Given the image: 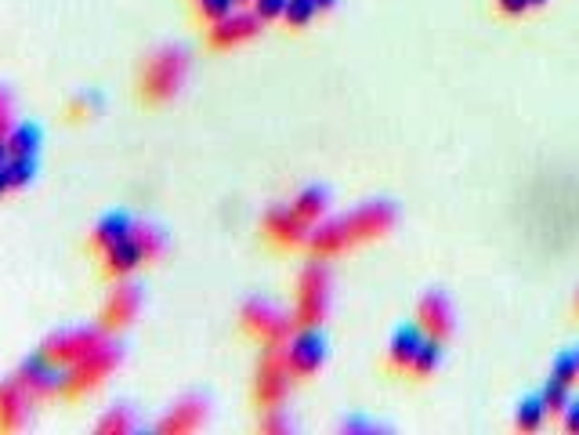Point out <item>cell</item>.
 I'll return each mask as SVG.
<instances>
[{"instance_id": "obj_23", "label": "cell", "mask_w": 579, "mask_h": 435, "mask_svg": "<svg viewBox=\"0 0 579 435\" xmlns=\"http://www.w3.org/2000/svg\"><path fill=\"white\" fill-rule=\"evenodd\" d=\"M543 421H547V407H543V396L521 399V407H518V418H514L518 432H540V429H543Z\"/></svg>"}, {"instance_id": "obj_6", "label": "cell", "mask_w": 579, "mask_h": 435, "mask_svg": "<svg viewBox=\"0 0 579 435\" xmlns=\"http://www.w3.org/2000/svg\"><path fill=\"white\" fill-rule=\"evenodd\" d=\"M283 359H287L293 377H311V374H319V366H322V359H326V341H322L319 326H300L297 334H290L287 348H283Z\"/></svg>"}, {"instance_id": "obj_11", "label": "cell", "mask_w": 579, "mask_h": 435, "mask_svg": "<svg viewBox=\"0 0 579 435\" xmlns=\"http://www.w3.org/2000/svg\"><path fill=\"white\" fill-rule=\"evenodd\" d=\"M138 305H142V294H138V287H116L112 294H109V302H105V309H101V320L98 326L105 330V334H120V330H127V326L134 324V316H138Z\"/></svg>"}, {"instance_id": "obj_2", "label": "cell", "mask_w": 579, "mask_h": 435, "mask_svg": "<svg viewBox=\"0 0 579 435\" xmlns=\"http://www.w3.org/2000/svg\"><path fill=\"white\" fill-rule=\"evenodd\" d=\"M116 363H120V352H116L112 345L95 348L91 355H84L80 363H73V366L62 370V396H66V399H84V396H91L95 388L105 385V377L116 370Z\"/></svg>"}, {"instance_id": "obj_5", "label": "cell", "mask_w": 579, "mask_h": 435, "mask_svg": "<svg viewBox=\"0 0 579 435\" xmlns=\"http://www.w3.org/2000/svg\"><path fill=\"white\" fill-rule=\"evenodd\" d=\"M101 345H105V330H66V334H55L51 341H44V345H40V355H44L51 366L66 370V366L80 363L84 355H91Z\"/></svg>"}, {"instance_id": "obj_41", "label": "cell", "mask_w": 579, "mask_h": 435, "mask_svg": "<svg viewBox=\"0 0 579 435\" xmlns=\"http://www.w3.org/2000/svg\"><path fill=\"white\" fill-rule=\"evenodd\" d=\"M236 4H247V7H250V4H254V0H236Z\"/></svg>"}, {"instance_id": "obj_34", "label": "cell", "mask_w": 579, "mask_h": 435, "mask_svg": "<svg viewBox=\"0 0 579 435\" xmlns=\"http://www.w3.org/2000/svg\"><path fill=\"white\" fill-rule=\"evenodd\" d=\"M496 4H500L503 15H521V11L529 7V0H496Z\"/></svg>"}, {"instance_id": "obj_14", "label": "cell", "mask_w": 579, "mask_h": 435, "mask_svg": "<svg viewBox=\"0 0 579 435\" xmlns=\"http://www.w3.org/2000/svg\"><path fill=\"white\" fill-rule=\"evenodd\" d=\"M142 265H145V258H142V247H138L134 232L101 254V272H105L109 280H127V276H131L134 269H142Z\"/></svg>"}, {"instance_id": "obj_40", "label": "cell", "mask_w": 579, "mask_h": 435, "mask_svg": "<svg viewBox=\"0 0 579 435\" xmlns=\"http://www.w3.org/2000/svg\"><path fill=\"white\" fill-rule=\"evenodd\" d=\"M536 4H547V0H529V7H536Z\"/></svg>"}, {"instance_id": "obj_35", "label": "cell", "mask_w": 579, "mask_h": 435, "mask_svg": "<svg viewBox=\"0 0 579 435\" xmlns=\"http://www.w3.org/2000/svg\"><path fill=\"white\" fill-rule=\"evenodd\" d=\"M11 131V109H7V102H4V95H0V138Z\"/></svg>"}, {"instance_id": "obj_13", "label": "cell", "mask_w": 579, "mask_h": 435, "mask_svg": "<svg viewBox=\"0 0 579 435\" xmlns=\"http://www.w3.org/2000/svg\"><path fill=\"white\" fill-rule=\"evenodd\" d=\"M416 326L424 330V337L431 341H446L453 334V309L442 294H424L416 305Z\"/></svg>"}, {"instance_id": "obj_21", "label": "cell", "mask_w": 579, "mask_h": 435, "mask_svg": "<svg viewBox=\"0 0 579 435\" xmlns=\"http://www.w3.org/2000/svg\"><path fill=\"white\" fill-rule=\"evenodd\" d=\"M290 207H293V215L311 228V225H319V221L326 218V211H330V196H326L322 189H304Z\"/></svg>"}, {"instance_id": "obj_31", "label": "cell", "mask_w": 579, "mask_h": 435, "mask_svg": "<svg viewBox=\"0 0 579 435\" xmlns=\"http://www.w3.org/2000/svg\"><path fill=\"white\" fill-rule=\"evenodd\" d=\"M551 377L573 388V385L579 381V359H576V352H569V355H558V363H554V374H551Z\"/></svg>"}, {"instance_id": "obj_17", "label": "cell", "mask_w": 579, "mask_h": 435, "mask_svg": "<svg viewBox=\"0 0 579 435\" xmlns=\"http://www.w3.org/2000/svg\"><path fill=\"white\" fill-rule=\"evenodd\" d=\"M352 247V236L344 228V221H319L311 232H308V250L315 258H330V254H341Z\"/></svg>"}, {"instance_id": "obj_27", "label": "cell", "mask_w": 579, "mask_h": 435, "mask_svg": "<svg viewBox=\"0 0 579 435\" xmlns=\"http://www.w3.org/2000/svg\"><path fill=\"white\" fill-rule=\"evenodd\" d=\"M98 109H101V99H98L95 91L91 95H77L69 106H66V120L69 123H84V120H91Z\"/></svg>"}, {"instance_id": "obj_28", "label": "cell", "mask_w": 579, "mask_h": 435, "mask_svg": "<svg viewBox=\"0 0 579 435\" xmlns=\"http://www.w3.org/2000/svg\"><path fill=\"white\" fill-rule=\"evenodd\" d=\"M7 178L11 189H26L37 178V160H7Z\"/></svg>"}, {"instance_id": "obj_25", "label": "cell", "mask_w": 579, "mask_h": 435, "mask_svg": "<svg viewBox=\"0 0 579 435\" xmlns=\"http://www.w3.org/2000/svg\"><path fill=\"white\" fill-rule=\"evenodd\" d=\"M138 425H134V414L127 410V407H116V410H109V414H101V421H98V432L101 435H127L134 432Z\"/></svg>"}, {"instance_id": "obj_16", "label": "cell", "mask_w": 579, "mask_h": 435, "mask_svg": "<svg viewBox=\"0 0 579 435\" xmlns=\"http://www.w3.org/2000/svg\"><path fill=\"white\" fill-rule=\"evenodd\" d=\"M203 421H206V403H203V399H185V403H178L174 410L163 414V421L156 425V432L160 435H189V432H199Z\"/></svg>"}, {"instance_id": "obj_12", "label": "cell", "mask_w": 579, "mask_h": 435, "mask_svg": "<svg viewBox=\"0 0 579 435\" xmlns=\"http://www.w3.org/2000/svg\"><path fill=\"white\" fill-rule=\"evenodd\" d=\"M265 239L283 250H293V247L308 243V225L293 215V207H272L265 215Z\"/></svg>"}, {"instance_id": "obj_22", "label": "cell", "mask_w": 579, "mask_h": 435, "mask_svg": "<svg viewBox=\"0 0 579 435\" xmlns=\"http://www.w3.org/2000/svg\"><path fill=\"white\" fill-rule=\"evenodd\" d=\"M438 363H442V341L424 337V345H420V352H416V359H413L409 374H413L416 381H424V377H431V374L438 370Z\"/></svg>"}, {"instance_id": "obj_1", "label": "cell", "mask_w": 579, "mask_h": 435, "mask_svg": "<svg viewBox=\"0 0 579 435\" xmlns=\"http://www.w3.org/2000/svg\"><path fill=\"white\" fill-rule=\"evenodd\" d=\"M185 73H189V58L182 48H163L156 51L145 66H142V77H138V95L145 106H163L171 102L182 84H185Z\"/></svg>"}, {"instance_id": "obj_32", "label": "cell", "mask_w": 579, "mask_h": 435, "mask_svg": "<svg viewBox=\"0 0 579 435\" xmlns=\"http://www.w3.org/2000/svg\"><path fill=\"white\" fill-rule=\"evenodd\" d=\"M287 11V0H254V15L261 22H272V18H283Z\"/></svg>"}, {"instance_id": "obj_29", "label": "cell", "mask_w": 579, "mask_h": 435, "mask_svg": "<svg viewBox=\"0 0 579 435\" xmlns=\"http://www.w3.org/2000/svg\"><path fill=\"white\" fill-rule=\"evenodd\" d=\"M543 407H547V414H565V407H569V385H562V381L551 377V385L543 388Z\"/></svg>"}, {"instance_id": "obj_43", "label": "cell", "mask_w": 579, "mask_h": 435, "mask_svg": "<svg viewBox=\"0 0 579 435\" xmlns=\"http://www.w3.org/2000/svg\"><path fill=\"white\" fill-rule=\"evenodd\" d=\"M576 359H579V352H576Z\"/></svg>"}, {"instance_id": "obj_3", "label": "cell", "mask_w": 579, "mask_h": 435, "mask_svg": "<svg viewBox=\"0 0 579 435\" xmlns=\"http://www.w3.org/2000/svg\"><path fill=\"white\" fill-rule=\"evenodd\" d=\"M330 313V272L322 265H308L297 283V326H319Z\"/></svg>"}, {"instance_id": "obj_20", "label": "cell", "mask_w": 579, "mask_h": 435, "mask_svg": "<svg viewBox=\"0 0 579 435\" xmlns=\"http://www.w3.org/2000/svg\"><path fill=\"white\" fill-rule=\"evenodd\" d=\"M4 142H7V156L11 160H37V153H40V127L18 123V127H11L4 134Z\"/></svg>"}, {"instance_id": "obj_18", "label": "cell", "mask_w": 579, "mask_h": 435, "mask_svg": "<svg viewBox=\"0 0 579 435\" xmlns=\"http://www.w3.org/2000/svg\"><path fill=\"white\" fill-rule=\"evenodd\" d=\"M131 232H134V221L123 215V211H116V215H105L95 225L91 239H88V250L101 258V254H105L109 247H116V243H120V239H127Z\"/></svg>"}, {"instance_id": "obj_42", "label": "cell", "mask_w": 579, "mask_h": 435, "mask_svg": "<svg viewBox=\"0 0 579 435\" xmlns=\"http://www.w3.org/2000/svg\"><path fill=\"white\" fill-rule=\"evenodd\" d=\"M576 313H579V298H576Z\"/></svg>"}, {"instance_id": "obj_37", "label": "cell", "mask_w": 579, "mask_h": 435, "mask_svg": "<svg viewBox=\"0 0 579 435\" xmlns=\"http://www.w3.org/2000/svg\"><path fill=\"white\" fill-rule=\"evenodd\" d=\"M11 193V178H7V164L0 167V196H7Z\"/></svg>"}, {"instance_id": "obj_15", "label": "cell", "mask_w": 579, "mask_h": 435, "mask_svg": "<svg viewBox=\"0 0 579 435\" xmlns=\"http://www.w3.org/2000/svg\"><path fill=\"white\" fill-rule=\"evenodd\" d=\"M29 403L33 396L11 377L0 385V432H18L26 425V414H29Z\"/></svg>"}, {"instance_id": "obj_33", "label": "cell", "mask_w": 579, "mask_h": 435, "mask_svg": "<svg viewBox=\"0 0 579 435\" xmlns=\"http://www.w3.org/2000/svg\"><path fill=\"white\" fill-rule=\"evenodd\" d=\"M562 418H565V432H569V435H579V399H576V403H569V407H565V414H562Z\"/></svg>"}, {"instance_id": "obj_8", "label": "cell", "mask_w": 579, "mask_h": 435, "mask_svg": "<svg viewBox=\"0 0 579 435\" xmlns=\"http://www.w3.org/2000/svg\"><path fill=\"white\" fill-rule=\"evenodd\" d=\"M348 236H352V247L355 243H366V239H381L395 228V207L387 204H366L359 211H352L348 218H341Z\"/></svg>"}, {"instance_id": "obj_4", "label": "cell", "mask_w": 579, "mask_h": 435, "mask_svg": "<svg viewBox=\"0 0 579 435\" xmlns=\"http://www.w3.org/2000/svg\"><path fill=\"white\" fill-rule=\"evenodd\" d=\"M290 366L283 359V348H265L261 363H258V374H254V399L258 407L265 410H276L290 392Z\"/></svg>"}, {"instance_id": "obj_24", "label": "cell", "mask_w": 579, "mask_h": 435, "mask_svg": "<svg viewBox=\"0 0 579 435\" xmlns=\"http://www.w3.org/2000/svg\"><path fill=\"white\" fill-rule=\"evenodd\" d=\"M134 239H138V247H142L145 265H153V261H160V258H163L167 239H163V232H160V228H153V225H134Z\"/></svg>"}, {"instance_id": "obj_7", "label": "cell", "mask_w": 579, "mask_h": 435, "mask_svg": "<svg viewBox=\"0 0 579 435\" xmlns=\"http://www.w3.org/2000/svg\"><path fill=\"white\" fill-rule=\"evenodd\" d=\"M239 324H243V330H247L254 341H261L265 348H283L290 341V334H293V324H290L287 316H279V313H276L272 305H265V302H250V305L243 309Z\"/></svg>"}, {"instance_id": "obj_10", "label": "cell", "mask_w": 579, "mask_h": 435, "mask_svg": "<svg viewBox=\"0 0 579 435\" xmlns=\"http://www.w3.org/2000/svg\"><path fill=\"white\" fill-rule=\"evenodd\" d=\"M15 381L33 396V399H47V396H62V370L51 366L40 352L33 359H26L15 374Z\"/></svg>"}, {"instance_id": "obj_9", "label": "cell", "mask_w": 579, "mask_h": 435, "mask_svg": "<svg viewBox=\"0 0 579 435\" xmlns=\"http://www.w3.org/2000/svg\"><path fill=\"white\" fill-rule=\"evenodd\" d=\"M258 29H261V18L254 11H232V15H225L221 22L210 26L206 40H210L214 51H228V48L247 44L250 37H258Z\"/></svg>"}, {"instance_id": "obj_26", "label": "cell", "mask_w": 579, "mask_h": 435, "mask_svg": "<svg viewBox=\"0 0 579 435\" xmlns=\"http://www.w3.org/2000/svg\"><path fill=\"white\" fill-rule=\"evenodd\" d=\"M315 15H319V4H315V0H287L283 22L293 26V29H300V26H308Z\"/></svg>"}, {"instance_id": "obj_19", "label": "cell", "mask_w": 579, "mask_h": 435, "mask_svg": "<svg viewBox=\"0 0 579 435\" xmlns=\"http://www.w3.org/2000/svg\"><path fill=\"white\" fill-rule=\"evenodd\" d=\"M420 345H424V330H420V326H402V330L395 334V341H391L387 363H391L395 370H409L413 359H416V352H420Z\"/></svg>"}, {"instance_id": "obj_39", "label": "cell", "mask_w": 579, "mask_h": 435, "mask_svg": "<svg viewBox=\"0 0 579 435\" xmlns=\"http://www.w3.org/2000/svg\"><path fill=\"white\" fill-rule=\"evenodd\" d=\"M315 4H319V11H326V7H333L337 0H315Z\"/></svg>"}, {"instance_id": "obj_30", "label": "cell", "mask_w": 579, "mask_h": 435, "mask_svg": "<svg viewBox=\"0 0 579 435\" xmlns=\"http://www.w3.org/2000/svg\"><path fill=\"white\" fill-rule=\"evenodd\" d=\"M232 7H236V0H195V15L210 26L221 22L225 15H232Z\"/></svg>"}, {"instance_id": "obj_38", "label": "cell", "mask_w": 579, "mask_h": 435, "mask_svg": "<svg viewBox=\"0 0 579 435\" xmlns=\"http://www.w3.org/2000/svg\"><path fill=\"white\" fill-rule=\"evenodd\" d=\"M7 160H11V156H7V142H4V138H0V167H4V164H7Z\"/></svg>"}, {"instance_id": "obj_36", "label": "cell", "mask_w": 579, "mask_h": 435, "mask_svg": "<svg viewBox=\"0 0 579 435\" xmlns=\"http://www.w3.org/2000/svg\"><path fill=\"white\" fill-rule=\"evenodd\" d=\"M261 429H265V432H287V425H283V418H279V414H268Z\"/></svg>"}]
</instances>
